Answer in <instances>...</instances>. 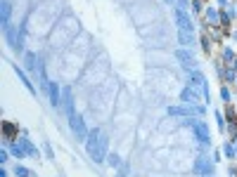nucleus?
<instances>
[{
  "instance_id": "nucleus-21",
  "label": "nucleus",
  "mask_w": 237,
  "mask_h": 177,
  "mask_svg": "<svg viewBox=\"0 0 237 177\" xmlns=\"http://www.w3.org/2000/svg\"><path fill=\"white\" fill-rule=\"evenodd\" d=\"M19 146H24V151H26V154H36V149L31 146V142H29V140H22V144H19Z\"/></svg>"
},
{
  "instance_id": "nucleus-18",
  "label": "nucleus",
  "mask_w": 237,
  "mask_h": 177,
  "mask_svg": "<svg viewBox=\"0 0 237 177\" xmlns=\"http://www.w3.org/2000/svg\"><path fill=\"white\" fill-rule=\"evenodd\" d=\"M206 19H209L211 24H216V22H218V12H216L213 7H209V10H206Z\"/></svg>"
},
{
  "instance_id": "nucleus-22",
  "label": "nucleus",
  "mask_w": 237,
  "mask_h": 177,
  "mask_svg": "<svg viewBox=\"0 0 237 177\" xmlns=\"http://www.w3.org/2000/svg\"><path fill=\"white\" fill-rule=\"evenodd\" d=\"M223 59H225V61H230V59H235V52H232L230 47H225V50H223Z\"/></svg>"
},
{
  "instance_id": "nucleus-8",
  "label": "nucleus",
  "mask_w": 237,
  "mask_h": 177,
  "mask_svg": "<svg viewBox=\"0 0 237 177\" xmlns=\"http://www.w3.org/2000/svg\"><path fill=\"white\" fill-rule=\"evenodd\" d=\"M100 132H102V130H92V132H90V137L86 140V151H88V154H92V151H95L97 140H100Z\"/></svg>"
},
{
  "instance_id": "nucleus-10",
  "label": "nucleus",
  "mask_w": 237,
  "mask_h": 177,
  "mask_svg": "<svg viewBox=\"0 0 237 177\" xmlns=\"http://www.w3.org/2000/svg\"><path fill=\"white\" fill-rule=\"evenodd\" d=\"M48 97H50V102L57 106L59 104V87H57V83H50V87H48Z\"/></svg>"
},
{
  "instance_id": "nucleus-2",
  "label": "nucleus",
  "mask_w": 237,
  "mask_h": 177,
  "mask_svg": "<svg viewBox=\"0 0 237 177\" xmlns=\"http://www.w3.org/2000/svg\"><path fill=\"white\" fill-rule=\"evenodd\" d=\"M185 71H187L190 83H192V85L197 87V92H204V97H209V90H206L209 85H206V78H204V76H202L197 69H185Z\"/></svg>"
},
{
  "instance_id": "nucleus-15",
  "label": "nucleus",
  "mask_w": 237,
  "mask_h": 177,
  "mask_svg": "<svg viewBox=\"0 0 237 177\" xmlns=\"http://www.w3.org/2000/svg\"><path fill=\"white\" fill-rule=\"evenodd\" d=\"M26 69L31 71V73L36 71V54H31V52L26 54Z\"/></svg>"
},
{
  "instance_id": "nucleus-6",
  "label": "nucleus",
  "mask_w": 237,
  "mask_h": 177,
  "mask_svg": "<svg viewBox=\"0 0 237 177\" xmlns=\"http://www.w3.org/2000/svg\"><path fill=\"white\" fill-rule=\"evenodd\" d=\"M194 135H197V140H199L202 144L209 146V128H206V123H197L194 125Z\"/></svg>"
},
{
  "instance_id": "nucleus-25",
  "label": "nucleus",
  "mask_w": 237,
  "mask_h": 177,
  "mask_svg": "<svg viewBox=\"0 0 237 177\" xmlns=\"http://www.w3.org/2000/svg\"><path fill=\"white\" fill-rule=\"evenodd\" d=\"M178 10H187V0H178Z\"/></svg>"
},
{
  "instance_id": "nucleus-24",
  "label": "nucleus",
  "mask_w": 237,
  "mask_h": 177,
  "mask_svg": "<svg viewBox=\"0 0 237 177\" xmlns=\"http://www.w3.org/2000/svg\"><path fill=\"white\" fill-rule=\"evenodd\" d=\"M221 99H225V102H228V99H230V92H228L225 87H223V90H221Z\"/></svg>"
},
{
  "instance_id": "nucleus-20",
  "label": "nucleus",
  "mask_w": 237,
  "mask_h": 177,
  "mask_svg": "<svg viewBox=\"0 0 237 177\" xmlns=\"http://www.w3.org/2000/svg\"><path fill=\"white\" fill-rule=\"evenodd\" d=\"M14 175H17V177H33L31 172H29L26 168H22V165H17V168H14Z\"/></svg>"
},
{
  "instance_id": "nucleus-19",
  "label": "nucleus",
  "mask_w": 237,
  "mask_h": 177,
  "mask_svg": "<svg viewBox=\"0 0 237 177\" xmlns=\"http://www.w3.org/2000/svg\"><path fill=\"white\" fill-rule=\"evenodd\" d=\"M109 165H112V168H121L124 163H121V158H118L116 154H109Z\"/></svg>"
},
{
  "instance_id": "nucleus-5",
  "label": "nucleus",
  "mask_w": 237,
  "mask_h": 177,
  "mask_svg": "<svg viewBox=\"0 0 237 177\" xmlns=\"http://www.w3.org/2000/svg\"><path fill=\"white\" fill-rule=\"evenodd\" d=\"M176 22H178V26H180V31L192 33V22H190V17L185 14L183 10H178V12H176Z\"/></svg>"
},
{
  "instance_id": "nucleus-27",
  "label": "nucleus",
  "mask_w": 237,
  "mask_h": 177,
  "mask_svg": "<svg viewBox=\"0 0 237 177\" xmlns=\"http://www.w3.org/2000/svg\"><path fill=\"white\" fill-rule=\"evenodd\" d=\"M235 66H237V59H235Z\"/></svg>"
},
{
  "instance_id": "nucleus-16",
  "label": "nucleus",
  "mask_w": 237,
  "mask_h": 177,
  "mask_svg": "<svg viewBox=\"0 0 237 177\" xmlns=\"http://www.w3.org/2000/svg\"><path fill=\"white\" fill-rule=\"evenodd\" d=\"M178 40H180V43H183V45H192V36H190L187 31H180V36H178Z\"/></svg>"
},
{
  "instance_id": "nucleus-17",
  "label": "nucleus",
  "mask_w": 237,
  "mask_h": 177,
  "mask_svg": "<svg viewBox=\"0 0 237 177\" xmlns=\"http://www.w3.org/2000/svg\"><path fill=\"white\" fill-rule=\"evenodd\" d=\"M3 132H5V137H12V135L17 132V125H12V123H5V125H3Z\"/></svg>"
},
{
  "instance_id": "nucleus-12",
  "label": "nucleus",
  "mask_w": 237,
  "mask_h": 177,
  "mask_svg": "<svg viewBox=\"0 0 237 177\" xmlns=\"http://www.w3.org/2000/svg\"><path fill=\"white\" fill-rule=\"evenodd\" d=\"M64 106H66L64 111L71 116V113H74V97H71V90H66V92H64Z\"/></svg>"
},
{
  "instance_id": "nucleus-1",
  "label": "nucleus",
  "mask_w": 237,
  "mask_h": 177,
  "mask_svg": "<svg viewBox=\"0 0 237 177\" xmlns=\"http://www.w3.org/2000/svg\"><path fill=\"white\" fill-rule=\"evenodd\" d=\"M107 149H109V135L104 132H100V140H97V146H95V151H92V161L95 163H102L104 161V154H107Z\"/></svg>"
},
{
  "instance_id": "nucleus-26",
  "label": "nucleus",
  "mask_w": 237,
  "mask_h": 177,
  "mask_svg": "<svg viewBox=\"0 0 237 177\" xmlns=\"http://www.w3.org/2000/svg\"><path fill=\"white\" fill-rule=\"evenodd\" d=\"M216 120H218V125H221V130L225 128V123H223V116H221V113H216Z\"/></svg>"
},
{
  "instance_id": "nucleus-7",
  "label": "nucleus",
  "mask_w": 237,
  "mask_h": 177,
  "mask_svg": "<svg viewBox=\"0 0 237 177\" xmlns=\"http://www.w3.org/2000/svg\"><path fill=\"white\" fill-rule=\"evenodd\" d=\"M194 170L199 172V175H211V163L206 161V158H197V163H194Z\"/></svg>"
},
{
  "instance_id": "nucleus-11",
  "label": "nucleus",
  "mask_w": 237,
  "mask_h": 177,
  "mask_svg": "<svg viewBox=\"0 0 237 177\" xmlns=\"http://www.w3.org/2000/svg\"><path fill=\"white\" fill-rule=\"evenodd\" d=\"M194 87H183V90H180V99H183V102H194V99H197V95H194Z\"/></svg>"
},
{
  "instance_id": "nucleus-3",
  "label": "nucleus",
  "mask_w": 237,
  "mask_h": 177,
  "mask_svg": "<svg viewBox=\"0 0 237 177\" xmlns=\"http://www.w3.org/2000/svg\"><path fill=\"white\" fill-rule=\"evenodd\" d=\"M69 128L74 130V135L78 137V140H86V120H83L81 116L71 113V116H69Z\"/></svg>"
},
{
  "instance_id": "nucleus-23",
  "label": "nucleus",
  "mask_w": 237,
  "mask_h": 177,
  "mask_svg": "<svg viewBox=\"0 0 237 177\" xmlns=\"http://www.w3.org/2000/svg\"><path fill=\"white\" fill-rule=\"evenodd\" d=\"M116 177H128V163H124V165H121V170H118Z\"/></svg>"
},
{
  "instance_id": "nucleus-13",
  "label": "nucleus",
  "mask_w": 237,
  "mask_h": 177,
  "mask_svg": "<svg viewBox=\"0 0 237 177\" xmlns=\"http://www.w3.org/2000/svg\"><path fill=\"white\" fill-rule=\"evenodd\" d=\"M10 14H12V5L5 0V2H3V22H5V26L10 24Z\"/></svg>"
},
{
  "instance_id": "nucleus-9",
  "label": "nucleus",
  "mask_w": 237,
  "mask_h": 177,
  "mask_svg": "<svg viewBox=\"0 0 237 177\" xmlns=\"http://www.w3.org/2000/svg\"><path fill=\"white\" fill-rule=\"evenodd\" d=\"M176 57L180 59L183 64H187L190 69L194 66V59H192V52H190V50H178V52H176Z\"/></svg>"
},
{
  "instance_id": "nucleus-4",
  "label": "nucleus",
  "mask_w": 237,
  "mask_h": 177,
  "mask_svg": "<svg viewBox=\"0 0 237 177\" xmlns=\"http://www.w3.org/2000/svg\"><path fill=\"white\" fill-rule=\"evenodd\" d=\"M166 113L168 116H190V113H204V109L202 106H192V109H187V106H171V109H166Z\"/></svg>"
},
{
  "instance_id": "nucleus-14",
  "label": "nucleus",
  "mask_w": 237,
  "mask_h": 177,
  "mask_svg": "<svg viewBox=\"0 0 237 177\" xmlns=\"http://www.w3.org/2000/svg\"><path fill=\"white\" fill-rule=\"evenodd\" d=\"M14 71H17V76L22 78V83H24V85H26V87H29V90H31V92H36V87H33V83H31V81H29V78H26V73H24L22 69H14Z\"/></svg>"
}]
</instances>
